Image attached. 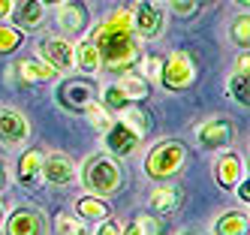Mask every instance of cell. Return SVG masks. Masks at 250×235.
Returning <instances> with one entry per match:
<instances>
[{
    "label": "cell",
    "mask_w": 250,
    "mask_h": 235,
    "mask_svg": "<svg viewBox=\"0 0 250 235\" xmlns=\"http://www.w3.org/2000/svg\"><path fill=\"white\" fill-rule=\"evenodd\" d=\"M91 43L100 51V61L105 72H124L130 64H136L139 58V40L133 33V12L130 6H121L115 12H109L105 18L87 30Z\"/></svg>",
    "instance_id": "cell-1"
},
{
    "label": "cell",
    "mask_w": 250,
    "mask_h": 235,
    "mask_svg": "<svg viewBox=\"0 0 250 235\" xmlns=\"http://www.w3.org/2000/svg\"><path fill=\"white\" fill-rule=\"evenodd\" d=\"M79 178H82V184H84L87 193H97L103 199L115 196L124 187V169H121V163L112 154H94V157H87Z\"/></svg>",
    "instance_id": "cell-2"
},
{
    "label": "cell",
    "mask_w": 250,
    "mask_h": 235,
    "mask_svg": "<svg viewBox=\"0 0 250 235\" xmlns=\"http://www.w3.org/2000/svg\"><path fill=\"white\" fill-rule=\"evenodd\" d=\"M187 166V145L181 139H163L145 154L142 169L151 181H169Z\"/></svg>",
    "instance_id": "cell-3"
},
{
    "label": "cell",
    "mask_w": 250,
    "mask_h": 235,
    "mask_svg": "<svg viewBox=\"0 0 250 235\" xmlns=\"http://www.w3.org/2000/svg\"><path fill=\"white\" fill-rule=\"evenodd\" d=\"M196 76H199V69H196V61L190 51H172L169 58H163V66H160V85L172 94L178 90H187L196 85Z\"/></svg>",
    "instance_id": "cell-4"
},
{
    "label": "cell",
    "mask_w": 250,
    "mask_h": 235,
    "mask_svg": "<svg viewBox=\"0 0 250 235\" xmlns=\"http://www.w3.org/2000/svg\"><path fill=\"white\" fill-rule=\"evenodd\" d=\"M133 12V33L136 40H145V43H154L163 36V27H166V12L157 0H136V6L130 9Z\"/></svg>",
    "instance_id": "cell-5"
},
{
    "label": "cell",
    "mask_w": 250,
    "mask_h": 235,
    "mask_svg": "<svg viewBox=\"0 0 250 235\" xmlns=\"http://www.w3.org/2000/svg\"><path fill=\"white\" fill-rule=\"evenodd\" d=\"M55 100H58V106L63 108V112L79 115V112H84V108L97 100V85L87 82V79H66V82L58 85Z\"/></svg>",
    "instance_id": "cell-6"
},
{
    "label": "cell",
    "mask_w": 250,
    "mask_h": 235,
    "mask_svg": "<svg viewBox=\"0 0 250 235\" xmlns=\"http://www.w3.org/2000/svg\"><path fill=\"white\" fill-rule=\"evenodd\" d=\"M235 142V124L223 115H214L196 127V145L205 151H223Z\"/></svg>",
    "instance_id": "cell-7"
},
{
    "label": "cell",
    "mask_w": 250,
    "mask_h": 235,
    "mask_svg": "<svg viewBox=\"0 0 250 235\" xmlns=\"http://www.w3.org/2000/svg\"><path fill=\"white\" fill-rule=\"evenodd\" d=\"M37 54H40L42 64H48L51 69H58L61 76H66V72L76 69V45L69 40H63V36H45V40H40Z\"/></svg>",
    "instance_id": "cell-8"
},
{
    "label": "cell",
    "mask_w": 250,
    "mask_h": 235,
    "mask_svg": "<svg viewBox=\"0 0 250 235\" xmlns=\"http://www.w3.org/2000/svg\"><path fill=\"white\" fill-rule=\"evenodd\" d=\"M30 139V121L12 106H0V145L3 148H21Z\"/></svg>",
    "instance_id": "cell-9"
},
{
    "label": "cell",
    "mask_w": 250,
    "mask_h": 235,
    "mask_svg": "<svg viewBox=\"0 0 250 235\" xmlns=\"http://www.w3.org/2000/svg\"><path fill=\"white\" fill-rule=\"evenodd\" d=\"M76 163L69 154L63 151H51V154H42V181L51 187H69L76 181Z\"/></svg>",
    "instance_id": "cell-10"
},
{
    "label": "cell",
    "mask_w": 250,
    "mask_h": 235,
    "mask_svg": "<svg viewBox=\"0 0 250 235\" xmlns=\"http://www.w3.org/2000/svg\"><path fill=\"white\" fill-rule=\"evenodd\" d=\"M48 220L40 208L33 205H19L6 217V235H45Z\"/></svg>",
    "instance_id": "cell-11"
},
{
    "label": "cell",
    "mask_w": 250,
    "mask_h": 235,
    "mask_svg": "<svg viewBox=\"0 0 250 235\" xmlns=\"http://www.w3.org/2000/svg\"><path fill=\"white\" fill-rule=\"evenodd\" d=\"M58 27L66 36H84L91 27V9L84 0H66L58 6Z\"/></svg>",
    "instance_id": "cell-12"
},
{
    "label": "cell",
    "mask_w": 250,
    "mask_h": 235,
    "mask_svg": "<svg viewBox=\"0 0 250 235\" xmlns=\"http://www.w3.org/2000/svg\"><path fill=\"white\" fill-rule=\"evenodd\" d=\"M103 136H105V151H109L112 157H130L142 145V136L136 130H130L124 121H112V127Z\"/></svg>",
    "instance_id": "cell-13"
},
{
    "label": "cell",
    "mask_w": 250,
    "mask_h": 235,
    "mask_svg": "<svg viewBox=\"0 0 250 235\" xmlns=\"http://www.w3.org/2000/svg\"><path fill=\"white\" fill-rule=\"evenodd\" d=\"M12 76L19 79V85H45V82H58L61 72L51 69L48 64H42L40 58L37 61H15L12 64Z\"/></svg>",
    "instance_id": "cell-14"
},
{
    "label": "cell",
    "mask_w": 250,
    "mask_h": 235,
    "mask_svg": "<svg viewBox=\"0 0 250 235\" xmlns=\"http://www.w3.org/2000/svg\"><path fill=\"white\" fill-rule=\"evenodd\" d=\"M9 18L15 21V27L30 33L45 24V3L42 0H15V6L9 12Z\"/></svg>",
    "instance_id": "cell-15"
},
{
    "label": "cell",
    "mask_w": 250,
    "mask_h": 235,
    "mask_svg": "<svg viewBox=\"0 0 250 235\" xmlns=\"http://www.w3.org/2000/svg\"><path fill=\"white\" fill-rule=\"evenodd\" d=\"M211 172H214V181H217V187H223V190H232V187L238 184V178L244 175L241 157H238L235 151H223V154H217V157H214V166H211Z\"/></svg>",
    "instance_id": "cell-16"
},
{
    "label": "cell",
    "mask_w": 250,
    "mask_h": 235,
    "mask_svg": "<svg viewBox=\"0 0 250 235\" xmlns=\"http://www.w3.org/2000/svg\"><path fill=\"white\" fill-rule=\"evenodd\" d=\"M181 199H184V193L175 184H157L148 193V205H151L154 214H172V211L181 208Z\"/></svg>",
    "instance_id": "cell-17"
},
{
    "label": "cell",
    "mask_w": 250,
    "mask_h": 235,
    "mask_svg": "<svg viewBox=\"0 0 250 235\" xmlns=\"http://www.w3.org/2000/svg\"><path fill=\"white\" fill-rule=\"evenodd\" d=\"M15 181L21 187H37L42 181V154L40 151H24L19 157V166H15Z\"/></svg>",
    "instance_id": "cell-18"
},
{
    "label": "cell",
    "mask_w": 250,
    "mask_h": 235,
    "mask_svg": "<svg viewBox=\"0 0 250 235\" xmlns=\"http://www.w3.org/2000/svg\"><path fill=\"white\" fill-rule=\"evenodd\" d=\"M76 214L82 217V220H87V223H100V220H105V217H112V208H109V202H105L103 196L84 193V196L76 199Z\"/></svg>",
    "instance_id": "cell-19"
},
{
    "label": "cell",
    "mask_w": 250,
    "mask_h": 235,
    "mask_svg": "<svg viewBox=\"0 0 250 235\" xmlns=\"http://www.w3.org/2000/svg\"><path fill=\"white\" fill-rule=\"evenodd\" d=\"M247 211H226L220 217H214L211 223V235H247Z\"/></svg>",
    "instance_id": "cell-20"
},
{
    "label": "cell",
    "mask_w": 250,
    "mask_h": 235,
    "mask_svg": "<svg viewBox=\"0 0 250 235\" xmlns=\"http://www.w3.org/2000/svg\"><path fill=\"white\" fill-rule=\"evenodd\" d=\"M118 121H124V124H127L130 127V130H136L142 139H148V133L154 130V121H151V115H148V108H142V106H136V103H127V106H124L121 108V112H118Z\"/></svg>",
    "instance_id": "cell-21"
},
{
    "label": "cell",
    "mask_w": 250,
    "mask_h": 235,
    "mask_svg": "<svg viewBox=\"0 0 250 235\" xmlns=\"http://www.w3.org/2000/svg\"><path fill=\"white\" fill-rule=\"evenodd\" d=\"M76 66L84 72V76H97V72L103 69V61H100V51L91 40H82L76 45Z\"/></svg>",
    "instance_id": "cell-22"
},
{
    "label": "cell",
    "mask_w": 250,
    "mask_h": 235,
    "mask_svg": "<svg viewBox=\"0 0 250 235\" xmlns=\"http://www.w3.org/2000/svg\"><path fill=\"white\" fill-rule=\"evenodd\" d=\"M118 85H121L124 94H127L130 103H142V100H148V94H151V82H145L139 72H130V69H124V76L118 79Z\"/></svg>",
    "instance_id": "cell-23"
},
{
    "label": "cell",
    "mask_w": 250,
    "mask_h": 235,
    "mask_svg": "<svg viewBox=\"0 0 250 235\" xmlns=\"http://www.w3.org/2000/svg\"><path fill=\"white\" fill-rule=\"evenodd\" d=\"M226 90H229V97L235 100L241 108H247V103H250V76H247V72H235V69H232V76L226 82Z\"/></svg>",
    "instance_id": "cell-24"
},
{
    "label": "cell",
    "mask_w": 250,
    "mask_h": 235,
    "mask_svg": "<svg viewBox=\"0 0 250 235\" xmlns=\"http://www.w3.org/2000/svg\"><path fill=\"white\" fill-rule=\"evenodd\" d=\"M21 43H24V30H19L15 24L0 21V54H12V51H19Z\"/></svg>",
    "instance_id": "cell-25"
},
{
    "label": "cell",
    "mask_w": 250,
    "mask_h": 235,
    "mask_svg": "<svg viewBox=\"0 0 250 235\" xmlns=\"http://www.w3.org/2000/svg\"><path fill=\"white\" fill-rule=\"evenodd\" d=\"M55 229H58V235H87L84 220H82L79 214H69V211H63V214L55 217Z\"/></svg>",
    "instance_id": "cell-26"
},
{
    "label": "cell",
    "mask_w": 250,
    "mask_h": 235,
    "mask_svg": "<svg viewBox=\"0 0 250 235\" xmlns=\"http://www.w3.org/2000/svg\"><path fill=\"white\" fill-rule=\"evenodd\" d=\"M100 100H103L100 106H103V108H109V112H121V108L130 103V100H127V94L121 90V85H118V82H109V85H105Z\"/></svg>",
    "instance_id": "cell-27"
},
{
    "label": "cell",
    "mask_w": 250,
    "mask_h": 235,
    "mask_svg": "<svg viewBox=\"0 0 250 235\" xmlns=\"http://www.w3.org/2000/svg\"><path fill=\"white\" fill-rule=\"evenodd\" d=\"M84 115H87V121H91V127H94L97 133H105L112 127V121H115L112 112H109V108H103L100 103H91V106L84 108Z\"/></svg>",
    "instance_id": "cell-28"
},
{
    "label": "cell",
    "mask_w": 250,
    "mask_h": 235,
    "mask_svg": "<svg viewBox=\"0 0 250 235\" xmlns=\"http://www.w3.org/2000/svg\"><path fill=\"white\" fill-rule=\"evenodd\" d=\"M229 36H232V43H235L238 48H247L250 45V15H247V9L235 18V21H232Z\"/></svg>",
    "instance_id": "cell-29"
},
{
    "label": "cell",
    "mask_w": 250,
    "mask_h": 235,
    "mask_svg": "<svg viewBox=\"0 0 250 235\" xmlns=\"http://www.w3.org/2000/svg\"><path fill=\"white\" fill-rule=\"evenodd\" d=\"M139 61V76L145 79V82H157L160 79V66H163V58L160 54H142Z\"/></svg>",
    "instance_id": "cell-30"
},
{
    "label": "cell",
    "mask_w": 250,
    "mask_h": 235,
    "mask_svg": "<svg viewBox=\"0 0 250 235\" xmlns=\"http://www.w3.org/2000/svg\"><path fill=\"white\" fill-rule=\"evenodd\" d=\"M121 235H157V220L148 214H139L127 223V229H121Z\"/></svg>",
    "instance_id": "cell-31"
},
{
    "label": "cell",
    "mask_w": 250,
    "mask_h": 235,
    "mask_svg": "<svg viewBox=\"0 0 250 235\" xmlns=\"http://www.w3.org/2000/svg\"><path fill=\"white\" fill-rule=\"evenodd\" d=\"M94 235H121V223L112 220V217H105V220H100V226H97Z\"/></svg>",
    "instance_id": "cell-32"
},
{
    "label": "cell",
    "mask_w": 250,
    "mask_h": 235,
    "mask_svg": "<svg viewBox=\"0 0 250 235\" xmlns=\"http://www.w3.org/2000/svg\"><path fill=\"white\" fill-rule=\"evenodd\" d=\"M232 190H235V196L241 199L244 208H247V202H250V178H247V175H241V178H238V184L232 187Z\"/></svg>",
    "instance_id": "cell-33"
},
{
    "label": "cell",
    "mask_w": 250,
    "mask_h": 235,
    "mask_svg": "<svg viewBox=\"0 0 250 235\" xmlns=\"http://www.w3.org/2000/svg\"><path fill=\"white\" fill-rule=\"evenodd\" d=\"M172 9H175V15L190 18V15L196 12V0H175V3H172Z\"/></svg>",
    "instance_id": "cell-34"
},
{
    "label": "cell",
    "mask_w": 250,
    "mask_h": 235,
    "mask_svg": "<svg viewBox=\"0 0 250 235\" xmlns=\"http://www.w3.org/2000/svg\"><path fill=\"white\" fill-rule=\"evenodd\" d=\"M235 72H250V54H247V48H241V54H238V61H235Z\"/></svg>",
    "instance_id": "cell-35"
},
{
    "label": "cell",
    "mask_w": 250,
    "mask_h": 235,
    "mask_svg": "<svg viewBox=\"0 0 250 235\" xmlns=\"http://www.w3.org/2000/svg\"><path fill=\"white\" fill-rule=\"evenodd\" d=\"M12 6H15V0H0V21H6V18H9Z\"/></svg>",
    "instance_id": "cell-36"
},
{
    "label": "cell",
    "mask_w": 250,
    "mask_h": 235,
    "mask_svg": "<svg viewBox=\"0 0 250 235\" xmlns=\"http://www.w3.org/2000/svg\"><path fill=\"white\" fill-rule=\"evenodd\" d=\"M9 187V172H6V163H0V193Z\"/></svg>",
    "instance_id": "cell-37"
},
{
    "label": "cell",
    "mask_w": 250,
    "mask_h": 235,
    "mask_svg": "<svg viewBox=\"0 0 250 235\" xmlns=\"http://www.w3.org/2000/svg\"><path fill=\"white\" fill-rule=\"evenodd\" d=\"M45 6H61V3H66V0H42Z\"/></svg>",
    "instance_id": "cell-38"
},
{
    "label": "cell",
    "mask_w": 250,
    "mask_h": 235,
    "mask_svg": "<svg viewBox=\"0 0 250 235\" xmlns=\"http://www.w3.org/2000/svg\"><path fill=\"white\" fill-rule=\"evenodd\" d=\"M3 214H6V202L0 199V223H3Z\"/></svg>",
    "instance_id": "cell-39"
},
{
    "label": "cell",
    "mask_w": 250,
    "mask_h": 235,
    "mask_svg": "<svg viewBox=\"0 0 250 235\" xmlns=\"http://www.w3.org/2000/svg\"><path fill=\"white\" fill-rule=\"evenodd\" d=\"M235 3H241V6L247 9V6H250V0H235Z\"/></svg>",
    "instance_id": "cell-40"
},
{
    "label": "cell",
    "mask_w": 250,
    "mask_h": 235,
    "mask_svg": "<svg viewBox=\"0 0 250 235\" xmlns=\"http://www.w3.org/2000/svg\"><path fill=\"white\" fill-rule=\"evenodd\" d=\"M181 235H199V232H181Z\"/></svg>",
    "instance_id": "cell-41"
},
{
    "label": "cell",
    "mask_w": 250,
    "mask_h": 235,
    "mask_svg": "<svg viewBox=\"0 0 250 235\" xmlns=\"http://www.w3.org/2000/svg\"><path fill=\"white\" fill-rule=\"evenodd\" d=\"M199 3H211V0H199Z\"/></svg>",
    "instance_id": "cell-42"
},
{
    "label": "cell",
    "mask_w": 250,
    "mask_h": 235,
    "mask_svg": "<svg viewBox=\"0 0 250 235\" xmlns=\"http://www.w3.org/2000/svg\"><path fill=\"white\" fill-rule=\"evenodd\" d=\"M166 3H175V0H166Z\"/></svg>",
    "instance_id": "cell-43"
}]
</instances>
